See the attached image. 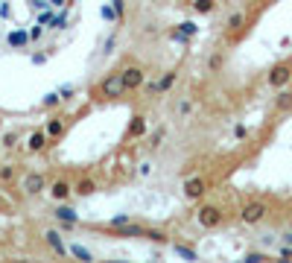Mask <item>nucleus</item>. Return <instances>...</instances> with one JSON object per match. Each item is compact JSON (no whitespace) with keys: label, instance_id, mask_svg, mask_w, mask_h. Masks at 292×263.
<instances>
[{"label":"nucleus","instance_id":"4","mask_svg":"<svg viewBox=\"0 0 292 263\" xmlns=\"http://www.w3.org/2000/svg\"><path fill=\"white\" fill-rule=\"evenodd\" d=\"M47 187H50V184H47V178H44L41 173H27V175H24V181H21L24 196H41Z\"/></svg>","mask_w":292,"mask_h":263},{"label":"nucleus","instance_id":"22","mask_svg":"<svg viewBox=\"0 0 292 263\" xmlns=\"http://www.w3.org/2000/svg\"><path fill=\"white\" fill-rule=\"evenodd\" d=\"M12 178H15V167L3 164L0 167V181H12Z\"/></svg>","mask_w":292,"mask_h":263},{"label":"nucleus","instance_id":"10","mask_svg":"<svg viewBox=\"0 0 292 263\" xmlns=\"http://www.w3.org/2000/svg\"><path fill=\"white\" fill-rule=\"evenodd\" d=\"M47 140H50L47 132H33V134H27V149L30 152H44L47 149Z\"/></svg>","mask_w":292,"mask_h":263},{"label":"nucleus","instance_id":"8","mask_svg":"<svg viewBox=\"0 0 292 263\" xmlns=\"http://www.w3.org/2000/svg\"><path fill=\"white\" fill-rule=\"evenodd\" d=\"M47 193L56 199V205H59V202H67V199H70V193H76V190L70 187V181H65V178H56V181L47 187Z\"/></svg>","mask_w":292,"mask_h":263},{"label":"nucleus","instance_id":"23","mask_svg":"<svg viewBox=\"0 0 292 263\" xmlns=\"http://www.w3.org/2000/svg\"><path fill=\"white\" fill-rule=\"evenodd\" d=\"M193 6H196V12H210L213 9V0H196Z\"/></svg>","mask_w":292,"mask_h":263},{"label":"nucleus","instance_id":"30","mask_svg":"<svg viewBox=\"0 0 292 263\" xmlns=\"http://www.w3.org/2000/svg\"><path fill=\"white\" fill-rule=\"evenodd\" d=\"M281 258H292V249H290V246H284V249H281Z\"/></svg>","mask_w":292,"mask_h":263},{"label":"nucleus","instance_id":"13","mask_svg":"<svg viewBox=\"0 0 292 263\" xmlns=\"http://www.w3.org/2000/svg\"><path fill=\"white\" fill-rule=\"evenodd\" d=\"M47 134H50V137H62V134H65V120H59V117H56V120H47Z\"/></svg>","mask_w":292,"mask_h":263},{"label":"nucleus","instance_id":"20","mask_svg":"<svg viewBox=\"0 0 292 263\" xmlns=\"http://www.w3.org/2000/svg\"><path fill=\"white\" fill-rule=\"evenodd\" d=\"M70 255H76L79 261H91V252H88V249H82L79 243H76V246H70Z\"/></svg>","mask_w":292,"mask_h":263},{"label":"nucleus","instance_id":"28","mask_svg":"<svg viewBox=\"0 0 292 263\" xmlns=\"http://www.w3.org/2000/svg\"><path fill=\"white\" fill-rule=\"evenodd\" d=\"M56 102H59V94H50V97L44 99V105H56Z\"/></svg>","mask_w":292,"mask_h":263},{"label":"nucleus","instance_id":"14","mask_svg":"<svg viewBox=\"0 0 292 263\" xmlns=\"http://www.w3.org/2000/svg\"><path fill=\"white\" fill-rule=\"evenodd\" d=\"M275 108H278V111H290L292 108V91H281L278 99H275Z\"/></svg>","mask_w":292,"mask_h":263},{"label":"nucleus","instance_id":"19","mask_svg":"<svg viewBox=\"0 0 292 263\" xmlns=\"http://www.w3.org/2000/svg\"><path fill=\"white\" fill-rule=\"evenodd\" d=\"M18 140H21V137H18L15 132H6V134H3V146H6V149H15Z\"/></svg>","mask_w":292,"mask_h":263},{"label":"nucleus","instance_id":"33","mask_svg":"<svg viewBox=\"0 0 292 263\" xmlns=\"http://www.w3.org/2000/svg\"><path fill=\"white\" fill-rule=\"evenodd\" d=\"M0 208H3V199H0Z\"/></svg>","mask_w":292,"mask_h":263},{"label":"nucleus","instance_id":"16","mask_svg":"<svg viewBox=\"0 0 292 263\" xmlns=\"http://www.w3.org/2000/svg\"><path fill=\"white\" fill-rule=\"evenodd\" d=\"M175 79H178V73H175V70H169V73H164V76H161V82H158V94H161V91H169Z\"/></svg>","mask_w":292,"mask_h":263},{"label":"nucleus","instance_id":"25","mask_svg":"<svg viewBox=\"0 0 292 263\" xmlns=\"http://www.w3.org/2000/svg\"><path fill=\"white\" fill-rule=\"evenodd\" d=\"M146 237L149 240H158V243H167V234L164 231H146Z\"/></svg>","mask_w":292,"mask_h":263},{"label":"nucleus","instance_id":"1","mask_svg":"<svg viewBox=\"0 0 292 263\" xmlns=\"http://www.w3.org/2000/svg\"><path fill=\"white\" fill-rule=\"evenodd\" d=\"M126 82H123V76L120 73H111V76H105L102 82H99V88H97V94H102L105 99H120V97H126Z\"/></svg>","mask_w":292,"mask_h":263},{"label":"nucleus","instance_id":"3","mask_svg":"<svg viewBox=\"0 0 292 263\" xmlns=\"http://www.w3.org/2000/svg\"><path fill=\"white\" fill-rule=\"evenodd\" d=\"M196 222H199L202 228H216V225L222 222V211H219L216 205H202V208L196 211Z\"/></svg>","mask_w":292,"mask_h":263},{"label":"nucleus","instance_id":"32","mask_svg":"<svg viewBox=\"0 0 292 263\" xmlns=\"http://www.w3.org/2000/svg\"><path fill=\"white\" fill-rule=\"evenodd\" d=\"M62 3H65V0H50V6H62Z\"/></svg>","mask_w":292,"mask_h":263},{"label":"nucleus","instance_id":"29","mask_svg":"<svg viewBox=\"0 0 292 263\" xmlns=\"http://www.w3.org/2000/svg\"><path fill=\"white\" fill-rule=\"evenodd\" d=\"M234 134H237V137H246L249 132H246V126H237V129H234Z\"/></svg>","mask_w":292,"mask_h":263},{"label":"nucleus","instance_id":"21","mask_svg":"<svg viewBox=\"0 0 292 263\" xmlns=\"http://www.w3.org/2000/svg\"><path fill=\"white\" fill-rule=\"evenodd\" d=\"M222 65H225V56H222V53H213V56H210V62H208L210 70H219Z\"/></svg>","mask_w":292,"mask_h":263},{"label":"nucleus","instance_id":"31","mask_svg":"<svg viewBox=\"0 0 292 263\" xmlns=\"http://www.w3.org/2000/svg\"><path fill=\"white\" fill-rule=\"evenodd\" d=\"M284 243H287V246L292 243V231H287V234H284Z\"/></svg>","mask_w":292,"mask_h":263},{"label":"nucleus","instance_id":"24","mask_svg":"<svg viewBox=\"0 0 292 263\" xmlns=\"http://www.w3.org/2000/svg\"><path fill=\"white\" fill-rule=\"evenodd\" d=\"M246 261H249V263H263V261H269V258H266V255H260V252H249V255H246Z\"/></svg>","mask_w":292,"mask_h":263},{"label":"nucleus","instance_id":"5","mask_svg":"<svg viewBox=\"0 0 292 263\" xmlns=\"http://www.w3.org/2000/svg\"><path fill=\"white\" fill-rule=\"evenodd\" d=\"M266 82H269L272 88H287V85L292 82V65H275L272 70H269Z\"/></svg>","mask_w":292,"mask_h":263},{"label":"nucleus","instance_id":"12","mask_svg":"<svg viewBox=\"0 0 292 263\" xmlns=\"http://www.w3.org/2000/svg\"><path fill=\"white\" fill-rule=\"evenodd\" d=\"M56 219H62L65 225H76V219H79V217H76V211H73V208H65V205L59 202V208H56Z\"/></svg>","mask_w":292,"mask_h":263},{"label":"nucleus","instance_id":"15","mask_svg":"<svg viewBox=\"0 0 292 263\" xmlns=\"http://www.w3.org/2000/svg\"><path fill=\"white\" fill-rule=\"evenodd\" d=\"M94 190H97V184H94L91 178H82V181L76 184V196H91Z\"/></svg>","mask_w":292,"mask_h":263},{"label":"nucleus","instance_id":"26","mask_svg":"<svg viewBox=\"0 0 292 263\" xmlns=\"http://www.w3.org/2000/svg\"><path fill=\"white\" fill-rule=\"evenodd\" d=\"M9 44H24V33H15L9 38Z\"/></svg>","mask_w":292,"mask_h":263},{"label":"nucleus","instance_id":"6","mask_svg":"<svg viewBox=\"0 0 292 263\" xmlns=\"http://www.w3.org/2000/svg\"><path fill=\"white\" fill-rule=\"evenodd\" d=\"M205 193H208V181H205L202 175H193V178L184 181V196L187 199H193L196 202V199H202Z\"/></svg>","mask_w":292,"mask_h":263},{"label":"nucleus","instance_id":"27","mask_svg":"<svg viewBox=\"0 0 292 263\" xmlns=\"http://www.w3.org/2000/svg\"><path fill=\"white\" fill-rule=\"evenodd\" d=\"M181 33H184V35H193L196 27H193V24H181Z\"/></svg>","mask_w":292,"mask_h":263},{"label":"nucleus","instance_id":"7","mask_svg":"<svg viewBox=\"0 0 292 263\" xmlns=\"http://www.w3.org/2000/svg\"><path fill=\"white\" fill-rule=\"evenodd\" d=\"M120 76H123V82H126V88L134 91V88H143V70L137 65H129L120 70Z\"/></svg>","mask_w":292,"mask_h":263},{"label":"nucleus","instance_id":"11","mask_svg":"<svg viewBox=\"0 0 292 263\" xmlns=\"http://www.w3.org/2000/svg\"><path fill=\"white\" fill-rule=\"evenodd\" d=\"M246 21H249V15H246L243 9H240V12H231L228 21H225V30L228 33H240V30L246 27Z\"/></svg>","mask_w":292,"mask_h":263},{"label":"nucleus","instance_id":"17","mask_svg":"<svg viewBox=\"0 0 292 263\" xmlns=\"http://www.w3.org/2000/svg\"><path fill=\"white\" fill-rule=\"evenodd\" d=\"M143 132H146V123H143V117H134V123H131L129 134H131V137H137V134H143Z\"/></svg>","mask_w":292,"mask_h":263},{"label":"nucleus","instance_id":"2","mask_svg":"<svg viewBox=\"0 0 292 263\" xmlns=\"http://www.w3.org/2000/svg\"><path fill=\"white\" fill-rule=\"evenodd\" d=\"M266 214H269V205H266V202H260V199H254V202H246V205H243L240 219H243L246 225H257V222L266 219Z\"/></svg>","mask_w":292,"mask_h":263},{"label":"nucleus","instance_id":"18","mask_svg":"<svg viewBox=\"0 0 292 263\" xmlns=\"http://www.w3.org/2000/svg\"><path fill=\"white\" fill-rule=\"evenodd\" d=\"M175 111H178V117H190V111H193V102H190V99H181Z\"/></svg>","mask_w":292,"mask_h":263},{"label":"nucleus","instance_id":"9","mask_svg":"<svg viewBox=\"0 0 292 263\" xmlns=\"http://www.w3.org/2000/svg\"><path fill=\"white\" fill-rule=\"evenodd\" d=\"M44 240H47V246H50V249H53L59 258H65L67 252H70V249L65 246V240H62V234H59V231L47 228V231H44Z\"/></svg>","mask_w":292,"mask_h":263}]
</instances>
